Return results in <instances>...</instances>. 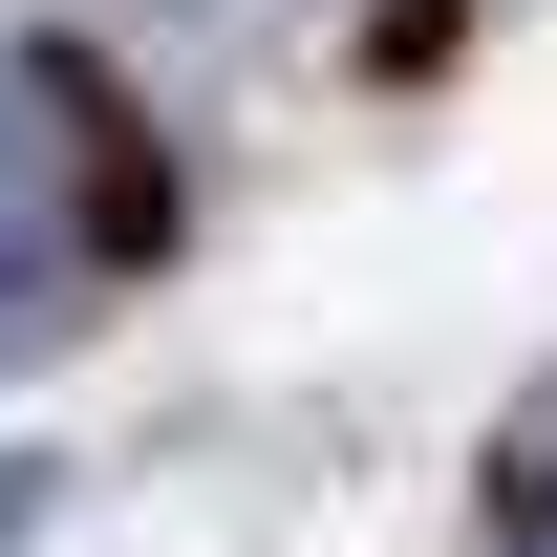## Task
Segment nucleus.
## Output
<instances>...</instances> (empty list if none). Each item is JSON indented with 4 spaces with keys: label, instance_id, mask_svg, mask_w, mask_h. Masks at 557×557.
Returning a JSON list of instances; mask_svg holds the SVG:
<instances>
[{
    "label": "nucleus",
    "instance_id": "f257e3e1",
    "mask_svg": "<svg viewBox=\"0 0 557 557\" xmlns=\"http://www.w3.org/2000/svg\"><path fill=\"white\" fill-rule=\"evenodd\" d=\"M172 258V150L86 44H0V386L86 344L108 278Z\"/></svg>",
    "mask_w": 557,
    "mask_h": 557
},
{
    "label": "nucleus",
    "instance_id": "f03ea898",
    "mask_svg": "<svg viewBox=\"0 0 557 557\" xmlns=\"http://www.w3.org/2000/svg\"><path fill=\"white\" fill-rule=\"evenodd\" d=\"M472 557H557V364L493 408V472H472Z\"/></svg>",
    "mask_w": 557,
    "mask_h": 557
},
{
    "label": "nucleus",
    "instance_id": "7ed1b4c3",
    "mask_svg": "<svg viewBox=\"0 0 557 557\" xmlns=\"http://www.w3.org/2000/svg\"><path fill=\"white\" fill-rule=\"evenodd\" d=\"M450 22H472V0H386V65H429V44H450Z\"/></svg>",
    "mask_w": 557,
    "mask_h": 557
},
{
    "label": "nucleus",
    "instance_id": "20e7f679",
    "mask_svg": "<svg viewBox=\"0 0 557 557\" xmlns=\"http://www.w3.org/2000/svg\"><path fill=\"white\" fill-rule=\"evenodd\" d=\"M0 536H44V472H22V450H0Z\"/></svg>",
    "mask_w": 557,
    "mask_h": 557
}]
</instances>
